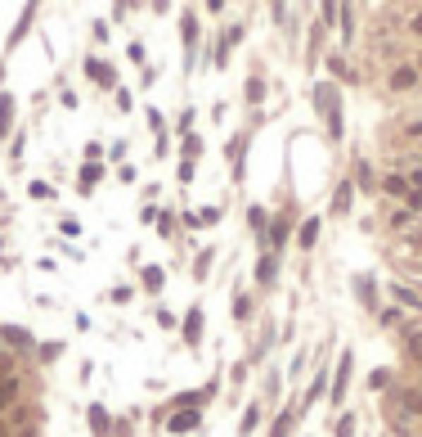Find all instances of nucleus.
Masks as SVG:
<instances>
[{"mask_svg": "<svg viewBox=\"0 0 422 437\" xmlns=\"http://www.w3.org/2000/svg\"><path fill=\"white\" fill-rule=\"evenodd\" d=\"M315 108L324 113L328 140H342L346 136V117H342V91L332 86V81H319V86H315Z\"/></svg>", "mask_w": 422, "mask_h": 437, "instance_id": "nucleus-1", "label": "nucleus"}, {"mask_svg": "<svg viewBox=\"0 0 422 437\" xmlns=\"http://www.w3.org/2000/svg\"><path fill=\"white\" fill-rule=\"evenodd\" d=\"M422 419V388H395V429Z\"/></svg>", "mask_w": 422, "mask_h": 437, "instance_id": "nucleus-2", "label": "nucleus"}, {"mask_svg": "<svg viewBox=\"0 0 422 437\" xmlns=\"http://www.w3.org/2000/svg\"><path fill=\"white\" fill-rule=\"evenodd\" d=\"M346 388H351V351H342V361H337V374H332V388H328V402H342Z\"/></svg>", "mask_w": 422, "mask_h": 437, "instance_id": "nucleus-3", "label": "nucleus"}, {"mask_svg": "<svg viewBox=\"0 0 422 437\" xmlns=\"http://www.w3.org/2000/svg\"><path fill=\"white\" fill-rule=\"evenodd\" d=\"M18 402H23V379H18V374H5V379H0V415L14 410Z\"/></svg>", "mask_w": 422, "mask_h": 437, "instance_id": "nucleus-4", "label": "nucleus"}, {"mask_svg": "<svg viewBox=\"0 0 422 437\" xmlns=\"http://www.w3.org/2000/svg\"><path fill=\"white\" fill-rule=\"evenodd\" d=\"M198 424H203V410H171V419H167V429L171 433H193L198 429Z\"/></svg>", "mask_w": 422, "mask_h": 437, "instance_id": "nucleus-5", "label": "nucleus"}, {"mask_svg": "<svg viewBox=\"0 0 422 437\" xmlns=\"http://www.w3.org/2000/svg\"><path fill=\"white\" fill-rule=\"evenodd\" d=\"M296 415H301V402H296V406H288V410H279V419L270 424V437H292V429H296Z\"/></svg>", "mask_w": 422, "mask_h": 437, "instance_id": "nucleus-6", "label": "nucleus"}, {"mask_svg": "<svg viewBox=\"0 0 422 437\" xmlns=\"http://www.w3.org/2000/svg\"><path fill=\"white\" fill-rule=\"evenodd\" d=\"M85 415H90V433H95V437H113V415H108L99 402L85 410Z\"/></svg>", "mask_w": 422, "mask_h": 437, "instance_id": "nucleus-7", "label": "nucleus"}, {"mask_svg": "<svg viewBox=\"0 0 422 437\" xmlns=\"http://www.w3.org/2000/svg\"><path fill=\"white\" fill-rule=\"evenodd\" d=\"M184 343L189 347L203 343V307H189V315H184Z\"/></svg>", "mask_w": 422, "mask_h": 437, "instance_id": "nucleus-8", "label": "nucleus"}, {"mask_svg": "<svg viewBox=\"0 0 422 437\" xmlns=\"http://www.w3.org/2000/svg\"><path fill=\"white\" fill-rule=\"evenodd\" d=\"M328 397V374H324V366L315 370V379H310V388H306V402L301 406H315V402H324Z\"/></svg>", "mask_w": 422, "mask_h": 437, "instance_id": "nucleus-9", "label": "nucleus"}, {"mask_svg": "<svg viewBox=\"0 0 422 437\" xmlns=\"http://www.w3.org/2000/svg\"><path fill=\"white\" fill-rule=\"evenodd\" d=\"M409 86H418V68L414 64L391 68V91H409Z\"/></svg>", "mask_w": 422, "mask_h": 437, "instance_id": "nucleus-10", "label": "nucleus"}, {"mask_svg": "<svg viewBox=\"0 0 422 437\" xmlns=\"http://www.w3.org/2000/svg\"><path fill=\"white\" fill-rule=\"evenodd\" d=\"M319 230H324V221H319V216L301 221V230H296V244H301V248H315V244H319Z\"/></svg>", "mask_w": 422, "mask_h": 437, "instance_id": "nucleus-11", "label": "nucleus"}, {"mask_svg": "<svg viewBox=\"0 0 422 437\" xmlns=\"http://www.w3.org/2000/svg\"><path fill=\"white\" fill-rule=\"evenodd\" d=\"M0 338H5V343H14L18 351H32V334L18 330V325H0Z\"/></svg>", "mask_w": 422, "mask_h": 437, "instance_id": "nucleus-12", "label": "nucleus"}, {"mask_svg": "<svg viewBox=\"0 0 422 437\" xmlns=\"http://www.w3.org/2000/svg\"><path fill=\"white\" fill-rule=\"evenodd\" d=\"M275 275H279V252H265V257L256 262V280L260 284H275Z\"/></svg>", "mask_w": 422, "mask_h": 437, "instance_id": "nucleus-13", "label": "nucleus"}, {"mask_svg": "<svg viewBox=\"0 0 422 437\" xmlns=\"http://www.w3.org/2000/svg\"><path fill=\"white\" fill-rule=\"evenodd\" d=\"M355 293H359V302H364L368 311H378V289H373L368 275H355Z\"/></svg>", "mask_w": 422, "mask_h": 437, "instance_id": "nucleus-14", "label": "nucleus"}, {"mask_svg": "<svg viewBox=\"0 0 422 437\" xmlns=\"http://www.w3.org/2000/svg\"><path fill=\"white\" fill-rule=\"evenodd\" d=\"M382 194H391V199H409V180L387 172V176H382Z\"/></svg>", "mask_w": 422, "mask_h": 437, "instance_id": "nucleus-15", "label": "nucleus"}, {"mask_svg": "<svg viewBox=\"0 0 422 437\" xmlns=\"http://www.w3.org/2000/svg\"><path fill=\"white\" fill-rule=\"evenodd\" d=\"M391 302H404L409 311H422V298L414 293V289H404V284H391Z\"/></svg>", "mask_w": 422, "mask_h": 437, "instance_id": "nucleus-16", "label": "nucleus"}, {"mask_svg": "<svg viewBox=\"0 0 422 437\" xmlns=\"http://www.w3.org/2000/svg\"><path fill=\"white\" fill-rule=\"evenodd\" d=\"M351 194H355V185H351V180H342V185H337V194H332V212H351Z\"/></svg>", "mask_w": 422, "mask_h": 437, "instance_id": "nucleus-17", "label": "nucleus"}, {"mask_svg": "<svg viewBox=\"0 0 422 437\" xmlns=\"http://www.w3.org/2000/svg\"><path fill=\"white\" fill-rule=\"evenodd\" d=\"M85 77H95L99 86H113V68H104L99 59H85Z\"/></svg>", "mask_w": 422, "mask_h": 437, "instance_id": "nucleus-18", "label": "nucleus"}, {"mask_svg": "<svg viewBox=\"0 0 422 437\" xmlns=\"http://www.w3.org/2000/svg\"><path fill=\"white\" fill-rule=\"evenodd\" d=\"M99 176H104V167H99V163H85V167H81V194H90V190L99 185Z\"/></svg>", "mask_w": 422, "mask_h": 437, "instance_id": "nucleus-19", "label": "nucleus"}, {"mask_svg": "<svg viewBox=\"0 0 422 437\" xmlns=\"http://www.w3.org/2000/svg\"><path fill=\"white\" fill-rule=\"evenodd\" d=\"M14 127V95H0V136Z\"/></svg>", "mask_w": 422, "mask_h": 437, "instance_id": "nucleus-20", "label": "nucleus"}, {"mask_svg": "<svg viewBox=\"0 0 422 437\" xmlns=\"http://www.w3.org/2000/svg\"><path fill=\"white\" fill-rule=\"evenodd\" d=\"M328 68H332V77L355 81V72H351V64H346V54H328Z\"/></svg>", "mask_w": 422, "mask_h": 437, "instance_id": "nucleus-21", "label": "nucleus"}, {"mask_svg": "<svg viewBox=\"0 0 422 437\" xmlns=\"http://www.w3.org/2000/svg\"><path fill=\"white\" fill-rule=\"evenodd\" d=\"M180 32H184V50L193 54V41H198V18H193V14H184V18H180Z\"/></svg>", "mask_w": 422, "mask_h": 437, "instance_id": "nucleus-22", "label": "nucleus"}, {"mask_svg": "<svg viewBox=\"0 0 422 437\" xmlns=\"http://www.w3.org/2000/svg\"><path fill=\"white\" fill-rule=\"evenodd\" d=\"M162 280H167L162 266H148V271H144V289H148V293H157V289H162Z\"/></svg>", "mask_w": 422, "mask_h": 437, "instance_id": "nucleus-23", "label": "nucleus"}, {"mask_svg": "<svg viewBox=\"0 0 422 437\" xmlns=\"http://www.w3.org/2000/svg\"><path fill=\"white\" fill-rule=\"evenodd\" d=\"M256 424H260V406H247V410H243V424H239V433L247 437V433L256 429Z\"/></svg>", "mask_w": 422, "mask_h": 437, "instance_id": "nucleus-24", "label": "nucleus"}, {"mask_svg": "<svg viewBox=\"0 0 422 437\" xmlns=\"http://www.w3.org/2000/svg\"><path fill=\"white\" fill-rule=\"evenodd\" d=\"M342 14V41H351L355 36V9H337Z\"/></svg>", "mask_w": 422, "mask_h": 437, "instance_id": "nucleus-25", "label": "nucleus"}, {"mask_svg": "<svg viewBox=\"0 0 422 437\" xmlns=\"http://www.w3.org/2000/svg\"><path fill=\"white\" fill-rule=\"evenodd\" d=\"M247 100H252V104H260V100H265V81H260V77H252V81H247Z\"/></svg>", "mask_w": 422, "mask_h": 437, "instance_id": "nucleus-26", "label": "nucleus"}, {"mask_svg": "<svg viewBox=\"0 0 422 437\" xmlns=\"http://www.w3.org/2000/svg\"><path fill=\"white\" fill-rule=\"evenodd\" d=\"M247 315H252V298H234V320H247Z\"/></svg>", "mask_w": 422, "mask_h": 437, "instance_id": "nucleus-27", "label": "nucleus"}, {"mask_svg": "<svg viewBox=\"0 0 422 437\" xmlns=\"http://www.w3.org/2000/svg\"><path fill=\"white\" fill-rule=\"evenodd\" d=\"M387 379H391V370H387V366H378L373 374H368V388H378V392H382V388H387Z\"/></svg>", "mask_w": 422, "mask_h": 437, "instance_id": "nucleus-28", "label": "nucleus"}, {"mask_svg": "<svg viewBox=\"0 0 422 437\" xmlns=\"http://www.w3.org/2000/svg\"><path fill=\"white\" fill-rule=\"evenodd\" d=\"M337 437H355V415H337Z\"/></svg>", "mask_w": 422, "mask_h": 437, "instance_id": "nucleus-29", "label": "nucleus"}, {"mask_svg": "<svg viewBox=\"0 0 422 437\" xmlns=\"http://www.w3.org/2000/svg\"><path fill=\"white\" fill-rule=\"evenodd\" d=\"M404 180H409V190H418V194H422V167H409Z\"/></svg>", "mask_w": 422, "mask_h": 437, "instance_id": "nucleus-30", "label": "nucleus"}, {"mask_svg": "<svg viewBox=\"0 0 422 437\" xmlns=\"http://www.w3.org/2000/svg\"><path fill=\"white\" fill-rule=\"evenodd\" d=\"M355 180H359V185H364V190H373V172H368V167H364V163H359V167H355Z\"/></svg>", "mask_w": 422, "mask_h": 437, "instance_id": "nucleus-31", "label": "nucleus"}, {"mask_svg": "<svg viewBox=\"0 0 422 437\" xmlns=\"http://www.w3.org/2000/svg\"><path fill=\"white\" fill-rule=\"evenodd\" d=\"M404 212H422V194H418V190H409V199H404Z\"/></svg>", "mask_w": 422, "mask_h": 437, "instance_id": "nucleus-32", "label": "nucleus"}, {"mask_svg": "<svg viewBox=\"0 0 422 437\" xmlns=\"http://www.w3.org/2000/svg\"><path fill=\"white\" fill-rule=\"evenodd\" d=\"M409 351L422 361V334H418V330H409Z\"/></svg>", "mask_w": 422, "mask_h": 437, "instance_id": "nucleus-33", "label": "nucleus"}, {"mask_svg": "<svg viewBox=\"0 0 422 437\" xmlns=\"http://www.w3.org/2000/svg\"><path fill=\"white\" fill-rule=\"evenodd\" d=\"M32 194H36V199H49V194H54V190H49L45 180H32Z\"/></svg>", "mask_w": 422, "mask_h": 437, "instance_id": "nucleus-34", "label": "nucleus"}, {"mask_svg": "<svg viewBox=\"0 0 422 437\" xmlns=\"http://www.w3.org/2000/svg\"><path fill=\"white\" fill-rule=\"evenodd\" d=\"M409 32H418V36H422V9H418L414 18H409Z\"/></svg>", "mask_w": 422, "mask_h": 437, "instance_id": "nucleus-35", "label": "nucleus"}, {"mask_svg": "<svg viewBox=\"0 0 422 437\" xmlns=\"http://www.w3.org/2000/svg\"><path fill=\"white\" fill-rule=\"evenodd\" d=\"M0 437H14V429H9V419H0Z\"/></svg>", "mask_w": 422, "mask_h": 437, "instance_id": "nucleus-36", "label": "nucleus"}, {"mask_svg": "<svg viewBox=\"0 0 422 437\" xmlns=\"http://www.w3.org/2000/svg\"><path fill=\"white\" fill-rule=\"evenodd\" d=\"M414 248H422V230H414Z\"/></svg>", "mask_w": 422, "mask_h": 437, "instance_id": "nucleus-37", "label": "nucleus"}, {"mask_svg": "<svg viewBox=\"0 0 422 437\" xmlns=\"http://www.w3.org/2000/svg\"><path fill=\"white\" fill-rule=\"evenodd\" d=\"M418 437H422V433H418Z\"/></svg>", "mask_w": 422, "mask_h": 437, "instance_id": "nucleus-38", "label": "nucleus"}]
</instances>
